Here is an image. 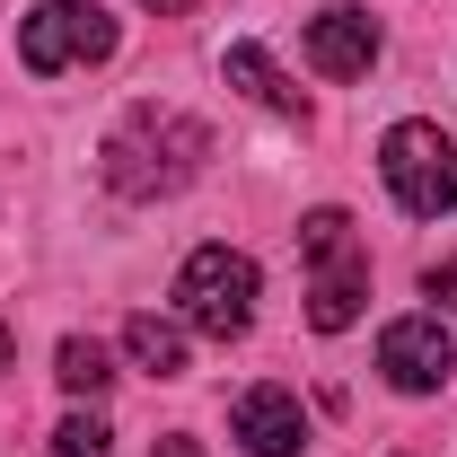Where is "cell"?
<instances>
[{
	"label": "cell",
	"mask_w": 457,
	"mask_h": 457,
	"mask_svg": "<svg viewBox=\"0 0 457 457\" xmlns=\"http://www.w3.org/2000/svg\"><path fill=\"white\" fill-rule=\"evenodd\" d=\"M308 62H317L326 79H361V71L378 62V27H370L361 9H326V18H308Z\"/></svg>",
	"instance_id": "8"
},
{
	"label": "cell",
	"mask_w": 457,
	"mask_h": 457,
	"mask_svg": "<svg viewBox=\"0 0 457 457\" xmlns=\"http://www.w3.org/2000/svg\"><path fill=\"white\" fill-rule=\"evenodd\" d=\"M123 352H132V361H141L150 378H185V335H176L168 317H150V308H141V317L123 326Z\"/></svg>",
	"instance_id": "10"
},
{
	"label": "cell",
	"mask_w": 457,
	"mask_h": 457,
	"mask_svg": "<svg viewBox=\"0 0 457 457\" xmlns=\"http://www.w3.org/2000/svg\"><path fill=\"white\" fill-rule=\"evenodd\" d=\"M378 370H387L396 396H431V387L457 378V343H449L440 317H396V326L378 335Z\"/></svg>",
	"instance_id": "6"
},
{
	"label": "cell",
	"mask_w": 457,
	"mask_h": 457,
	"mask_svg": "<svg viewBox=\"0 0 457 457\" xmlns=\"http://www.w3.org/2000/svg\"><path fill=\"white\" fill-rule=\"evenodd\" d=\"M106 440H114V431L97 422V413H71V422L54 431V449H45V457H106Z\"/></svg>",
	"instance_id": "12"
},
{
	"label": "cell",
	"mask_w": 457,
	"mask_h": 457,
	"mask_svg": "<svg viewBox=\"0 0 457 457\" xmlns=\"http://www.w3.org/2000/svg\"><path fill=\"white\" fill-rule=\"evenodd\" d=\"M212 159V132L176 106H132L106 141V185L123 203H159L176 185H194V168Z\"/></svg>",
	"instance_id": "1"
},
{
	"label": "cell",
	"mask_w": 457,
	"mask_h": 457,
	"mask_svg": "<svg viewBox=\"0 0 457 457\" xmlns=\"http://www.w3.org/2000/svg\"><path fill=\"white\" fill-rule=\"evenodd\" d=\"M299 255H308V326L343 335L361 317V299H370V246H361L352 212H335V203L308 212L299 220Z\"/></svg>",
	"instance_id": "2"
},
{
	"label": "cell",
	"mask_w": 457,
	"mask_h": 457,
	"mask_svg": "<svg viewBox=\"0 0 457 457\" xmlns=\"http://www.w3.org/2000/svg\"><path fill=\"white\" fill-rule=\"evenodd\" d=\"M228 422H237L246 457H299L308 449V413H299L290 387H246V396L228 404Z\"/></svg>",
	"instance_id": "7"
},
{
	"label": "cell",
	"mask_w": 457,
	"mask_h": 457,
	"mask_svg": "<svg viewBox=\"0 0 457 457\" xmlns=\"http://www.w3.org/2000/svg\"><path fill=\"white\" fill-rule=\"evenodd\" d=\"M220 71H228V88H246L255 106H273V114H299V88H290L282 71L264 62V45H228V54H220Z\"/></svg>",
	"instance_id": "9"
},
{
	"label": "cell",
	"mask_w": 457,
	"mask_h": 457,
	"mask_svg": "<svg viewBox=\"0 0 457 457\" xmlns=\"http://www.w3.org/2000/svg\"><path fill=\"white\" fill-rule=\"evenodd\" d=\"M54 378L71 387V396H106V387H114V370H106V343L71 335V343L54 352Z\"/></svg>",
	"instance_id": "11"
},
{
	"label": "cell",
	"mask_w": 457,
	"mask_h": 457,
	"mask_svg": "<svg viewBox=\"0 0 457 457\" xmlns=\"http://www.w3.org/2000/svg\"><path fill=\"white\" fill-rule=\"evenodd\" d=\"M114 54V18L97 0H45L36 18H18V62L36 79H62L71 62H106Z\"/></svg>",
	"instance_id": "5"
},
{
	"label": "cell",
	"mask_w": 457,
	"mask_h": 457,
	"mask_svg": "<svg viewBox=\"0 0 457 457\" xmlns=\"http://www.w3.org/2000/svg\"><path fill=\"white\" fill-rule=\"evenodd\" d=\"M378 168H387V194H396L413 220L457 212V141L440 123H396V132L378 141Z\"/></svg>",
	"instance_id": "3"
},
{
	"label": "cell",
	"mask_w": 457,
	"mask_h": 457,
	"mask_svg": "<svg viewBox=\"0 0 457 457\" xmlns=\"http://www.w3.org/2000/svg\"><path fill=\"white\" fill-rule=\"evenodd\" d=\"M176 299H185V317L212 343H237L255 326V264H246L237 246H194L185 273H176Z\"/></svg>",
	"instance_id": "4"
},
{
	"label": "cell",
	"mask_w": 457,
	"mask_h": 457,
	"mask_svg": "<svg viewBox=\"0 0 457 457\" xmlns=\"http://www.w3.org/2000/svg\"><path fill=\"white\" fill-rule=\"evenodd\" d=\"M9 361H18V335H9V326H0V370H9Z\"/></svg>",
	"instance_id": "16"
},
{
	"label": "cell",
	"mask_w": 457,
	"mask_h": 457,
	"mask_svg": "<svg viewBox=\"0 0 457 457\" xmlns=\"http://www.w3.org/2000/svg\"><path fill=\"white\" fill-rule=\"evenodd\" d=\"M150 9H159V18H185V9H194V0H150Z\"/></svg>",
	"instance_id": "15"
},
{
	"label": "cell",
	"mask_w": 457,
	"mask_h": 457,
	"mask_svg": "<svg viewBox=\"0 0 457 457\" xmlns=\"http://www.w3.org/2000/svg\"><path fill=\"white\" fill-rule=\"evenodd\" d=\"M150 457H203V440H185V431H168V440H159Z\"/></svg>",
	"instance_id": "14"
},
{
	"label": "cell",
	"mask_w": 457,
	"mask_h": 457,
	"mask_svg": "<svg viewBox=\"0 0 457 457\" xmlns=\"http://www.w3.org/2000/svg\"><path fill=\"white\" fill-rule=\"evenodd\" d=\"M422 290H431L440 308H457V255H440V264H422Z\"/></svg>",
	"instance_id": "13"
}]
</instances>
